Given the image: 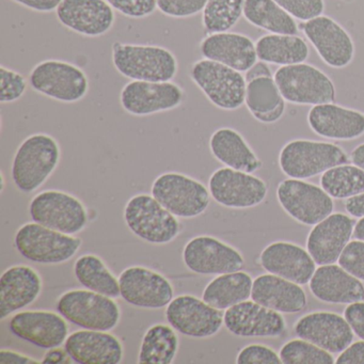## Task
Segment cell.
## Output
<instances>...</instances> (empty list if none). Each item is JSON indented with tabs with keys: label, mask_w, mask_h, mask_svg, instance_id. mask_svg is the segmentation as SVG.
Returning <instances> with one entry per match:
<instances>
[{
	"label": "cell",
	"mask_w": 364,
	"mask_h": 364,
	"mask_svg": "<svg viewBox=\"0 0 364 364\" xmlns=\"http://www.w3.org/2000/svg\"><path fill=\"white\" fill-rule=\"evenodd\" d=\"M208 187L216 203L235 210L259 205L268 193L267 184L261 178L228 167L213 172Z\"/></svg>",
	"instance_id": "obj_15"
},
{
	"label": "cell",
	"mask_w": 364,
	"mask_h": 364,
	"mask_svg": "<svg viewBox=\"0 0 364 364\" xmlns=\"http://www.w3.org/2000/svg\"><path fill=\"white\" fill-rule=\"evenodd\" d=\"M245 77H246L247 82H248L257 80V78L272 77V75L267 63L259 61V63H255L249 71L246 72Z\"/></svg>",
	"instance_id": "obj_53"
},
{
	"label": "cell",
	"mask_w": 364,
	"mask_h": 364,
	"mask_svg": "<svg viewBox=\"0 0 364 364\" xmlns=\"http://www.w3.org/2000/svg\"><path fill=\"white\" fill-rule=\"evenodd\" d=\"M5 185H6V178L5 176H4L3 172H1V193L5 191Z\"/></svg>",
	"instance_id": "obj_56"
},
{
	"label": "cell",
	"mask_w": 364,
	"mask_h": 364,
	"mask_svg": "<svg viewBox=\"0 0 364 364\" xmlns=\"http://www.w3.org/2000/svg\"><path fill=\"white\" fill-rule=\"evenodd\" d=\"M253 280L248 272H228L210 281L202 293V299L223 311L251 298Z\"/></svg>",
	"instance_id": "obj_33"
},
{
	"label": "cell",
	"mask_w": 364,
	"mask_h": 364,
	"mask_svg": "<svg viewBox=\"0 0 364 364\" xmlns=\"http://www.w3.org/2000/svg\"><path fill=\"white\" fill-rule=\"evenodd\" d=\"M65 348L78 364H120L124 359L122 342L110 331L77 330L69 334Z\"/></svg>",
	"instance_id": "obj_25"
},
{
	"label": "cell",
	"mask_w": 364,
	"mask_h": 364,
	"mask_svg": "<svg viewBox=\"0 0 364 364\" xmlns=\"http://www.w3.org/2000/svg\"><path fill=\"white\" fill-rule=\"evenodd\" d=\"M355 225L350 217L336 213L314 225L306 238V250L316 265H329L338 261L350 242Z\"/></svg>",
	"instance_id": "obj_24"
},
{
	"label": "cell",
	"mask_w": 364,
	"mask_h": 364,
	"mask_svg": "<svg viewBox=\"0 0 364 364\" xmlns=\"http://www.w3.org/2000/svg\"><path fill=\"white\" fill-rule=\"evenodd\" d=\"M60 161V144L52 135L33 134L23 140L14 153L12 182L21 193H33L48 182Z\"/></svg>",
	"instance_id": "obj_1"
},
{
	"label": "cell",
	"mask_w": 364,
	"mask_h": 364,
	"mask_svg": "<svg viewBox=\"0 0 364 364\" xmlns=\"http://www.w3.org/2000/svg\"><path fill=\"white\" fill-rule=\"evenodd\" d=\"M350 159L353 165L364 170V144H359L357 148L353 149L350 154Z\"/></svg>",
	"instance_id": "obj_54"
},
{
	"label": "cell",
	"mask_w": 364,
	"mask_h": 364,
	"mask_svg": "<svg viewBox=\"0 0 364 364\" xmlns=\"http://www.w3.org/2000/svg\"><path fill=\"white\" fill-rule=\"evenodd\" d=\"M72 359L67 350L61 347L48 349L42 359V364H68L71 363Z\"/></svg>",
	"instance_id": "obj_51"
},
{
	"label": "cell",
	"mask_w": 364,
	"mask_h": 364,
	"mask_svg": "<svg viewBox=\"0 0 364 364\" xmlns=\"http://www.w3.org/2000/svg\"><path fill=\"white\" fill-rule=\"evenodd\" d=\"M223 323L228 331L240 338H276L287 328L280 313L253 300H246L227 309Z\"/></svg>",
	"instance_id": "obj_21"
},
{
	"label": "cell",
	"mask_w": 364,
	"mask_h": 364,
	"mask_svg": "<svg viewBox=\"0 0 364 364\" xmlns=\"http://www.w3.org/2000/svg\"><path fill=\"white\" fill-rule=\"evenodd\" d=\"M33 91L65 104L82 101L90 89L84 70L69 61L48 59L31 69L28 78Z\"/></svg>",
	"instance_id": "obj_6"
},
{
	"label": "cell",
	"mask_w": 364,
	"mask_h": 364,
	"mask_svg": "<svg viewBox=\"0 0 364 364\" xmlns=\"http://www.w3.org/2000/svg\"><path fill=\"white\" fill-rule=\"evenodd\" d=\"M308 123L316 135L332 140H353L364 135V112L333 103L313 106Z\"/></svg>",
	"instance_id": "obj_28"
},
{
	"label": "cell",
	"mask_w": 364,
	"mask_h": 364,
	"mask_svg": "<svg viewBox=\"0 0 364 364\" xmlns=\"http://www.w3.org/2000/svg\"><path fill=\"white\" fill-rule=\"evenodd\" d=\"M245 104L255 120L266 124L280 120L287 109V101L272 77L247 82Z\"/></svg>",
	"instance_id": "obj_32"
},
{
	"label": "cell",
	"mask_w": 364,
	"mask_h": 364,
	"mask_svg": "<svg viewBox=\"0 0 364 364\" xmlns=\"http://www.w3.org/2000/svg\"><path fill=\"white\" fill-rule=\"evenodd\" d=\"M14 3L41 14H50L58 9L63 0H12Z\"/></svg>",
	"instance_id": "obj_49"
},
{
	"label": "cell",
	"mask_w": 364,
	"mask_h": 364,
	"mask_svg": "<svg viewBox=\"0 0 364 364\" xmlns=\"http://www.w3.org/2000/svg\"><path fill=\"white\" fill-rule=\"evenodd\" d=\"M245 0H208L202 12V24L208 35L225 33L244 16Z\"/></svg>",
	"instance_id": "obj_39"
},
{
	"label": "cell",
	"mask_w": 364,
	"mask_h": 364,
	"mask_svg": "<svg viewBox=\"0 0 364 364\" xmlns=\"http://www.w3.org/2000/svg\"><path fill=\"white\" fill-rule=\"evenodd\" d=\"M189 76L206 99L219 109L232 112L244 105L247 80L242 72L203 58L191 65Z\"/></svg>",
	"instance_id": "obj_9"
},
{
	"label": "cell",
	"mask_w": 364,
	"mask_h": 364,
	"mask_svg": "<svg viewBox=\"0 0 364 364\" xmlns=\"http://www.w3.org/2000/svg\"><path fill=\"white\" fill-rule=\"evenodd\" d=\"M185 267L200 276H219L238 272L245 266L242 253L231 245L210 235L191 238L182 251Z\"/></svg>",
	"instance_id": "obj_12"
},
{
	"label": "cell",
	"mask_w": 364,
	"mask_h": 364,
	"mask_svg": "<svg viewBox=\"0 0 364 364\" xmlns=\"http://www.w3.org/2000/svg\"><path fill=\"white\" fill-rule=\"evenodd\" d=\"M278 88L285 101L295 105L333 103L336 87L323 71L308 63L285 65L274 73Z\"/></svg>",
	"instance_id": "obj_11"
},
{
	"label": "cell",
	"mask_w": 364,
	"mask_h": 364,
	"mask_svg": "<svg viewBox=\"0 0 364 364\" xmlns=\"http://www.w3.org/2000/svg\"><path fill=\"white\" fill-rule=\"evenodd\" d=\"M321 187L334 199H349L364 193V170L355 165L336 166L323 172Z\"/></svg>",
	"instance_id": "obj_38"
},
{
	"label": "cell",
	"mask_w": 364,
	"mask_h": 364,
	"mask_svg": "<svg viewBox=\"0 0 364 364\" xmlns=\"http://www.w3.org/2000/svg\"><path fill=\"white\" fill-rule=\"evenodd\" d=\"M251 299L279 313L295 314L308 304L304 289L276 274H262L253 280Z\"/></svg>",
	"instance_id": "obj_30"
},
{
	"label": "cell",
	"mask_w": 364,
	"mask_h": 364,
	"mask_svg": "<svg viewBox=\"0 0 364 364\" xmlns=\"http://www.w3.org/2000/svg\"><path fill=\"white\" fill-rule=\"evenodd\" d=\"M277 199L291 218L306 225H317L334 208L333 200L321 187L297 178L282 181Z\"/></svg>",
	"instance_id": "obj_16"
},
{
	"label": "cell",
	"mask_w": 364,
	"mask_h": 364,
	"mask_svg": "<svg viewBox=\"0 0 364 364\" xmlns=\"http://www.w3.org/2000/svg\"><path fill=\"white\" fill-rule=\"evenodd\" d=\"M244 16L257 28L276 35L296 36L297 23L274 0H245Z\"/></svg>",
	"instance_id": "obj_37"
},
{
	"label": "cell",
	"mask_w": 364,
	"mask_h": 364,
	"mask_svg": "<svg viewBox=\"0 0 364 364\" xmlns=\"http://www.w3.org/2000/svg\"><path fill=\"white\" fill-rule=\"evenodd\" d=\"M180 348L176 330L167 323H157L148 328L140 344L139 364H171Z\"/></svg>",
	"instance_id": "obj_35"
},
{
	"label": "cell",
	"mask_w": 364,
	"mask_h": 364,
	"mask_svg": "<svg viewBox=\"0 0 364 364\" xmlns=\"http://www.w3.org/2000/svg\"><path fill=\"white\" fill-rule=\"evenodd\" d=\"M56 310L82 329L112 331L121 321V308L114 298L85 287L69 289L59 296Z\"/></svg>",
	"instance_id": "obj_4"
},
{
	"label": "cell",
	"mask_w": 364,
	"mask_h": 364,
	"mask_svg": "<svg viewBox=\"0 0 364 364\" xmlns=\"http://www.w3.org/2000/svg\"><path fill=\"white\" fill-rule=\"evenodd\" d=\"M120 297L129 306L146 310L166 308L174 298L171 281L156 270L129 266L120 276Z\"/></svg>",
	"instance_id": "obj_14"
},
{
	"label": "cell",
	"mask_w": 364,
	"mask_h": 364,
	"mask_svg": "<svg viewBox=\"0 0 364 364\" xmlns=\"http://www.w3.org/2000/svg\"><path fill=\"white\" fill-rule=\"evenodd\" d=\"M262 267L281 278L299 285L310 282L316 270V263L308 250L293 242H274L259 255Z\"/></svg>",
	"instance_id": "obj_26"
},
{
	"label": "cell",
	"mask_w": 364,
	"mask_h": 364,
	"mask_svg": "<svg viewBox=\"0 0 364 364\" xmlns=\"http://www.w3.org/2000/svg\"><path fill=\"white\" fill-rule=\"evenodd\" d=\"M43 291V279L31 266L18 264L0 277V321L35 304Z\"/></svg>",
	"instance_id": "obj_22"
},
{
	"label": "cell",
	"mask_w": 364,
	"mask_h": 364,
	"mask_svg": "<svg viewBox=\"0 0 364 364\" xmlns=\"http://www.w3.org/2000/svg\"><path fill=\"white\" fill-rule=\"evenodd\" d=\"M344 317L348 321L353 333L364 341V301L348 304L345 309Z\"/></svg>",
	"instance_id": "obj_47"
},
{
	"label": "cell",
	"mask_w": 364,
	"mask_h": 364,
	"mask_svg": "<svg viewBox=\"0 0 364 364\" xmlns=\"http://www.w3.org/2000/svg\"><path fill=\"white\" fill-rule=\"evenodd\" d=\"M56 16L65 28L87 38L105 36L116 22L114 8L106 0H63Z\"/></svg>",
	"instance_id": "obj_20"
},
{
	"label": "cell",
	"mask_w": 364,
	"mask_h": 364,
	"mask_svg": "<svg viewBox=\"0 0 364 364\" xmlns=\"http://www.w3.org/2000/svg\"><path fill=\"white\" fill-rule=\"evenodd\" d=\"M68 323L58 312L26 310L12 315L8 328L16 338L39 348L50 349L65 345L70 331Z\"/></svg>",
	"instance_id": "obj_18"
},
{
	"label": "cell",
	"mask_w": 364,
	"mask_h": 364,
	"mask_svg": "<svg viewBox=\"0 0 364 364\" xmlns=\"http://www.w3.org/2000/svg\"><path fill=\"white\" fill-rule=\"evenodd\" d=\"M28 82L18 71L0 67V103L12 104L22 99L26 93Z\"/></svg>",
	"instance_id": "obj_41"
},
{
	"label": "cell",
	"mask_w": 364,
	"mask_h": 364,
	"mask_svg": "<svg viewBox=\"0 0 364 364\" xmlns=\"http://www.w3.org/2000/svg\"><path fill=\"white\" fill-rule=\"evenodd\" d=\"M35 223L68 235L82 233L89 223V212L82 200L72 193L50 189L37 193L28 206Z\"/></svg>",
	"instance_id": "obj_10"
},
{
	"label": "cell",
	"mask_w": 364,
	"mask_h": 364,
	"mask_svg": "<svg viewBox=\"0 0 364 364\" xmlns=\"http://www.w3.org/2000/svg\"><path fill=\"white\" fill-rule=\"evenodd\" d=\"M237 364H280V355L270 348L261 344H250L240 349L236 357Z\"/></svg>",
	"instance_id": "obj_45"
},
{
	"label": "cell",
	"mask_w": 364,
	"mask_h": 364,
	"mask_svg": "<svg viewBox=\"0 0 364 364\" xmlns=\"http://www.w3.org/2000/svg\"><path fill=\"white\" fill-rule=\"evenodd\" d=\"M112 63L123 77L140 82H172L178 72L176 55L159 46L114 42Z\"/></svg>",
	"instance_id": "obj_2"
},
{
	"label": "cell",
	"mask_w": 364,
	"mask_h": 364,
	"mask_svg": "<svg viewBox=\"0 0 364 364\" xmlns=\"http://www.w3.org/2000/svg\"><path fill=\"white\" fill-rule=\"evenodd\" d=\"M353 236L355 240H363L364 242V217H362L355 223Z\"/></svg>",
	"instance_id": "obj_55"
},
{
	"label": "cell",
	"mask_w": 364,
	"mask_h": 364,
	"mask_svg": "<svg viewBox=\"0 0 364 364\" xmlns=\"http://www.w3.org/2000/svg\"><path fill=\"white\" fill-rule=\"evenodd\" d=\"M114 10L129 18H144L157 9L156 0H106Z\"/></svg>",
	"instance_id": "obj_46"
},
{
	"label": "cell",
	"mask_w": 364,
	"mask_h": 364,
	"mask_svg": "<svg viewBox=\"0 0 364 364\" xmlns=\"http://www.w3.org/2000/svg\"><path fill=\"white\" fill-rule=\"evenodd\" d=\"M255 48L259 61L281 67L306 63L310 55L308 44L297 36H263L257 40Z\"/></svg>",
	"instance_id": "obj_34"
},
{
	"label": "cell",
	"mask_w": 364,
	"mask_h": 364,
	"mask_svg": "<svg viewBox=\"0 0 364 364\" xmlns=\"http://www.w3.org/2000/svg\"><path fill=\"white\" fill-rule=\"evenodd\" d=\"M294 331L298 338L331 353H342L353 343L355 334L346 318L333 312L309 313L296 321Z\"/></svg>",
	"instance_id": "obj_23"
},
{
	"label": "cell",
	"mask_w": 364,
	"mask_h": 364,
	"mask_svg": "<svg viewBox=\"0 0 364 364\" xmlns=\"http://www.w3.org/2000/svg\"><path fill=\"white\" fill-rule=\"evenodd\" d=\"M82 246V238L68 235L40 223H26L16 230L14 247L25 259L42 265L71 261Z\"/></svg>",
	"instance_id": "obj_3"
},
{
	"label": "cell",
	"mask_w": 364,
	"mask_h": 364,
	"mask_svg": "<svg viewBox=\"0 0 364 364\" xmlns=\"http://www.w3.org/2000/svg\"><path fill=\"white\" fill-rule=\"evenodd\" d=\"M76 280L85 289L108 297H120V283L105 262L93 253L80 255L73 267Z\"/></svg>",
	"instance_id": "obj_36"
},
{
	"label": "cell",
	"mask_w": 364,
	"mask_h": 364,
	"mask_svg": "<svg viewBox=\"0 0 364 364\" xmlns=\"http://www.w3.org/2000/svg\"><path fill=\"white\" fill-rule=\"evenodd\" d=\"M301 29L326 65L343 69L353 60L355 43L350 35L333 18L321 16L304 22Z\"/></svg>",
	"instance_id": "obj_19"
},
{
	"label": "cell",
	"mask_w": 364,
	"mask_h": 364,
	"mask_svg": "<svg viewBox=\"0 0 364 364\" xmlns=\"http://www.w3.org/2000/svg\"><path fill=\"white\" fill-rule=\"evenodd\" d=\"M223 311L193 295L176 296L166 306L168 323L182 336L191 338H208L220 331L223 323Z\"/></svg>",
	"instance_id": "obj_13"
},
{
	"label": "cell",
	"mask_w": 364,
	"mask_h": 364,
	"mask_svg": "<svg viewBox=\"0 0 364 364\" xmlns=\"http://www.w3.org/2000/svg\"><path fill=\"white\" fill-rule=\"evenodd\" d=\"M348 161V155L341 146L330 142L306 139L287 142L279 155L281 171L289 178L297 180L314 178Z\"/></svg>",
	"instance_id": "obj_7"
},
{
	"label": "cell",
	"mask_w": 364,
	"mask_h": 364,
	"mask_svg": "<svg viewBox=\"0 0 364 364\" xmlns=\"http://www.w3.org/2000/svg\"><path fill=\"white\" fill-rule=\"evenodd\" d=\"M151 195L178 218L201 216L210 204L208 187L197 178L181 172H165L151 186Z\"/></svg>",
	"instance_id": "obj_8"
},
{
	"label": "cell",
	"mask_w": 364,
	"mask_h": 364,
	"mask_svg": "<svg viewBox=\"0 0 364 364\" xmlns=\"http://www.w3.org/2000/svg\"><path fill=\"white\" fill-rule=\"evenodd\" d=\"M336 364H364V341L351 343L336 360Z\"/></svg>",
	"instance_id": "obj_48"
},
{
	"label": "cell",
	"mask_w": 364,
	"mask_h": 364,
	"mask_svg": "<svg viewBox=\"0 0 364 364\" xmlns=\"http://www.w3.org/2000/svg\"><path fill=\"white\" fill-rule=\"evenodd\" d=\"M281 8L294 18L308 22L323 16L325 11L323 0H274Z\"/></svg>",
	"instance_id": "obj_42"
},
{
	"label": "cell",
	"mask_w": 364,
	"mask_h": 364,
	"mask_svg": "<svg viewBox=\"0 0 364 364\" xmlns=\"http://www.w3.org/2000/svg\"><path fill=\"white\" fill-rule=\"evenodd\" d=\"M279 355L284 364L336 363L331 353L300 338L285 343Z\"/></svg>",
	"instance_id": "obj_40"
},
{
	"label": "cell",
	"mask_w": 364,
	"mask_h": 364,
	"mask_svg": "<svg viewBox=\"0 0 364 364\" xmlns=\"http://www.w3.org/2000/svg\"><path fill=\"white\" fill-rule=\"evenodd\" d=\"M210 150L215 159L225 167L255 173L262 168V161L242 134L231 127H221L210 138Z\"/></svg>",
	"instance_id": "obj_31"
},
{
	"label": "cell",
	"mask_w": 364,
	"mask_h": 364,
	"mask_svg": "<svg viewBox=\"0 0 364 364\" xmlns=\"http://www.w3.org/2000/svg\"><path fill=\"white\" fill-rule=\"evenodd\" d=\"M314 297L333 304H350L363 301L364 285L342 266L321 265L315 270L309 282Z\"/></svg>",
	"instance_id": "obj_29"
},
{
	"label": "cell",
	"mask_w": 364,
	"mask_h": 364,
	"mask_svg": "<svg viewBox=\"0 0 364 364\" xmlns=\"http://www.w3.org/2000/svg\"><path fill=\"white\" fill-rule=\"evenodd\" d=\"M123 218L134 235L157 246L170 244L182 232L178 217L148 193L133 196L125 204Z\"/></svg>",
	"instance_id": "obj_5"
},
{
	"label": "cell",
	"mask_w": 364,
	"mask_h": 364,
	"mask_svg": "<svg viewBox=\"0 0 364 364\" xmlns=\"http://www.w3.org/2000/svg\"><path fill=\"white\" fill-rule=\"evenodd\" d=\"M345 210L355 218L364 217V193L346 199Z\"/></svg>",
	"instance_id": "obj_52"
},
{
	"label": "cell",
	"mask_w": 364,
	"mask_h": 364,
	"mask_svg": "<svg viewBox=\"0 0 364 364\" xmlns=\"http://www.w3.org/2000/svg\"><path fill=\"white\" fill-rule=\"evenodd\" d=\"M0 364H42L31 355H24L20 351L12 349H1L0 350Z\"/></svg>",
	"instance_id": "obj_50"
},
{
	"label": "cell",
	"mask_w": 364,
	"mask_h": 364,
	"mask_svg": "<svg viewBox=\"0 0 364 364\" xmlns=\"http://www.w3.org/2000/svg\"><path fill=\"white\" fill-rule=\"evenodd\" d=\"M184 97L182 87L173 82L131 80L121 90L120 104L132 116L148 117L180 107Z\"/></svg>",
	"instance_id": "obj_17"
},
{
	"label": "cell",
	"mask_w": 364,
	"mask_h": 364,
	"mask_svg": "<svg viewBox=\"0 0 364 364\" xmlns=\"http://www.w3.org/2000/svg\"><path fill=\"white\" fill-rule=\"evenodd\" d=\"M157 9L173 18H187L203 12L208 0H156Z\"/></svg>",
	"instance_id": "obj_43"
},
{
	"label": "cell",
	"mask_w": 364,
	"mask_h": 364,
	"mask_svg": "<svg viewBox=\"0 0 364 364\" xmlns=\"http://www.w3.org/2000/svg\"><path fill=\"white\" fill-rule=\"evenodd\" d=\"M338 265L359 280L364 281V242L351 240L338 259Z\"/></svg>",
	"instance_id": "obj_44"
},
{
	"label": "cell",
	"mask_w": 364,
	"mask_h": 364,
	"mask_svg": "<svg viewBox=\"0 0 364 364\" xmlns=\"http://www.w3.org/2000/svg\"><path fill=\"white\" fill-rule=\"evenodd\" d=\"M202 57L246 73L257 63V48L248 36L237 33H210L199 46Z\"/></svg>",
	"instance_id": "obj_27"
}]
</instances>
